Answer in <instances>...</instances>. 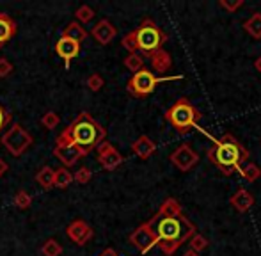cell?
I'll use <instances>...</instances> for the list:
<instances>
[{
    "instance_id": "1",
    "label": "cell",
    "mask_w": 261,
    "mask_h": 256,
    "mask_svg": "<svg viewBox=\"0 0 261 256\" xmlns=\"http://www.w3.org/2000/svg\"><path fill=\"white\" fill-rule=\"evenodd\" d=\"M156 235V246L165 256H172L190 237L196 233V226L183 214L178 217H156L153 215L148 221Z\"/></svg>"
},
{
    "instance_id": "2",
    "label": "cell",
    "mask_w": 261,
    "mask_h": 256,
    "mask_svg": "<svg viewBox=\"0 0 261 256\" xmlns=\"http://www.w3.org/2000/svg\"><path fill=\"white\" fill-rule=\"evenodd\" d=\"M213 142L215 144L208 149V159L222 171L224 176H231L242 164L249 162V151L234 135L226 134L220 139H213Z\"/></svg>"
},
{
    "instance_id": "3",
    "label": "cell",
    "mask_w": 261,
    "mask_h": 256,
    "mask_svg": "<svg viewBox=\"0 0 261 256\" xmlns=\"http://www.w3.org/2000/svg\"><path fill=\"white\" fill-rule=\"evenodd\" d=\"M62 134L76 144V148L82 151L84 157L89 155L93 149H96L107 137V130L89 112H80L68 128L62 130Z\"/></svg>"
},
{
    "instance_id": "4",
    "label": "cell",
    "mask_w": 261,
    "mask_h": 256,
    "mask_svg": "<svg viewBox=\"0 0 261 256\" xmlns=\"http://www.w3.org/2000/svg\"><path fill=\"white\" fill-rule=\"evenodd\" d=\"M203 118L199 109H196L187 98H179L172 107L167 109L165 119L172 125L178 134L185 135L197 125V121Z\"/></svg>"
},
{
    "instance_id": "5",
    "label": "cell",
    "mask_w": 261,
    "mask_h": 256,
    "mask_svg": "<svg viewBox=\"0 0 261 256\" xmlns=\"http://www.w3.org/2000/svg\"><path fill=\"white\" fill-rule=\"evenodd\" d=\"M134 38L137 43V52H142L146 57H149L153 52L160 50L164 43L167 41V34L151 20L144 18L137 29L134 31Z\"/></svg>"
},
{
    "instance_id": "6",
    "label": "cell",
    "mask_w": 261,
    "mask_h": 256,
    "mask_svg": "<svg viewBox=\"0 0 261 256\" xmlns=\"http://www.w3.org/2000/svg\"><path fill=\"white\" fill-rule=\"evenodd\" d=\"M162 80H169V79H158L151 69L142 68L141 71H137V73H134V75H132V79L128 80V84H126V89H128V93H130L132 96L146 98V96H149L153 91H155L158 82H162Z\"/></svg>"
},
{
    "instance_id": "7",
    "label": "cell",
    "mask_w": 261,
    "mask_h": 256,
    "mask_svg": "<svg viewBox=\"0 0 261 256\" xmlns=\"http://www.w3.org/2000/svg\"><path fill=\"white\" fill-rule=\"evenodd\" d=\"M32 141H34L32 135L21 125H18V123H14V125L2 135V144L6 146L7 151L14 157L23 155L29 146L32 144Z\"/></svg>"
},
{
    "instance_id": "8",
    "label": "cell",
    "mask_w": 261,
    "mask_h": 256,
    "mask_svg": "<svg viewBox=\"0 0 261 256\" xmlns=\"http://www.w3.org/2000/svg\"><path fill=\"white\" fill-rule=\"evenodd\" d=\"M54 155L64 164L66 167H71L79 162L80 159H84L82 151L76 148V144H73V141H69L64 134H61L55 141Z\"/></svg>"
},
{
    "instance_id": "9",
    "label": "cell",
    "mask_w": 261,
    "mask_h": 256,
    "mask_svg": "<svg viewBox=\"0 0 261 256\" xmlns=\"http://www.w3.org/2000/svg\"><path fill=\"white\" fill-rule=\"evenodd\" d=\"M128 242L137 247L142 254H146L156 246V235L151 226H149L148 222H144V224H141L130 237H128Z\"/></svg>"
},
{
    "instance_id": "10",
    "label": "cell",
    "mask_w": 261,
    "mask_h": 256,
    "mask_svg": "<svg viewBox=\"0 0 261 256\" xmlns=\"http://www.w3.org/2000/svg\"><path fill=\"white\" fill-rule=\"evenodd\" d=\"M171 162L174 164V167H178L181 173H189V171L199 162V155L185 142V144H179L178 148L171 153Z\"/></svg>"
},
{
    "instance_id": "11",
    "label": "cell",
    "mask_w": 261,
    "mask_h": 256,
    "mask_svg": "<svg viewBox=\"0 0 261 256\" xmlns=\"http://www.w3.org/2000/svg\"><path fill=\"white\" fill-rule=\"evenodd\" d=\"M96 149H98V162H100V166L103 167L105 171H114L123 164V160H124L123 155H121L110 142L103 141Z\"/></svg>"
},
{
    "instance_id": "12",
    "label": "cell",
    "mask_w": 261,
    "mask_h": 256,
    "mask_svg": "<svg viewBox=\"0 0 261 256\" xmlns=\"http://www.w3.org/2000/svg\"><path fill=\"white\" fill-rule=\"evenodd\" d=\"M66 235H68V239L73 240L76 246H84V244H87V240H91V237H93V228H91L86 221H82V219H76V221H73L71 224L66 228Z\"/></svg>"
},
{
    "instance_id": "13",
    "label": "cell",
    "mask_w": 261,
    "mask_h": 256,
    "mask_svg": "<svg viewBox=\"0 0 261 256\" xmlns=\"http://www.w3.org/2000/svg\"><path fill=\"white\" fill-rule=\"evenodd\" d=\"M79 52H80L79 43L73 41V39L64 38V36H61V38L57 39V43H55V54L62 59L66 69L69 68V63L79 56Z\"/></svg>"
},
{
    "instance_id": "14",
    "label": "cell",
    "mask_w": 261,
    "mask_h": 256,
    "mask_svg": "<svg viewBox=\"0 0 261 256\" xmlns=\"http://www.w3.org/2000/svg\"><path fill=\"white\" fill-rule=\"evenodd\" d=\"M91 34H93V38L96 39V41L100 43V45H109V43L112 41L114 38H116L117 29L114 27V25L110 23L109 20H100L93 27Z\"/></svg>"
},
{
    "instance_id": "15",
    "label": "cell",
    "mask_w": 261,
    "mask_h": 256,
    "mask_svg": "<svg viewBox=\"0 0 261 256\" xmlns=\"http://www.w3.org/2000/svg\"><path fill=\"white\" fill-rule=\"evenodd\" d=\"M229 203H231V207L237 208L238 212L244 214V212L251 210V208L254 207V196L249 191H245V189H238V191L231 196Z\"/></svg>"
},
{
    "instance_id": "16",
    "label": "cell",
    "mask_w": 261,
    "mask_h": 256,
    "mask_svg": "<svg viewBox=\"0 0 261 256\" xmlns=\"http://www.w3.org/2000/svg\"><path fill=\"white\" fill-rule=\"evenodd\" d=\"M132 151H134L139 159L148 160L149 157L156 151V144L148 137V135H141V137H139L137 141L132 144Z\"/></svg>"
},
{
    "instance_id": "17",
    "label": "cell",
    "mask_w": 261,
    "mask_h": 256,
    "mask_svg": "<svg viewBox=\"0 0 261 256\" xmlns=\"http://www.w3.org/2000/svg\"><path fill=\"white\" fill-rule=\"evenodd\" d=\"M16 31H18L16 21L9 14L0 13V48L16 36Z\"/></svg>"
},
{
    "instance_id": "18",
    "label": "cell",
    "mask_w": 261,
    "mask_h": 256,
    "mask_svg": "<svg viewBox=\"0 0 261 256\" xmlns=\"http://www.w3.org/2000/svg\"><path fill=\"white\" fill-rule=\"evenodd\" d=\"M149 61H151V68L155 69V71H158V73L169 71V69H171V66H172L171 54H169L167 50H164V48L153 52L151 56H149Z\"/></svg>"
},
{
    "instance_id": "19",
    "label": "cell",
    "mask_w": 261,
    "mask_h": 256,
    "mask_svg": "<svg viewBox=\"0 0 261 256\" xmlns=\"http://www.w3.org/2000/svg\"><path fill=\"white\" fill-rule=\"evenodd\" d=\"M179 214H183L179 201L174 199V197H167V199L160 204V208H158V212L155 215L156 217H178Z\"/></svg>"
},
{
    "instance_id": "20",
    "label": "cell",
    "mask_w": 261,
    "mask_h": 256,
    "mask_svg": "<svg viewBox=\"0 0 261 256\" xmlns=\"http://www.w3.org/2000/svg\"><path fill=\"white\" fill-rule=\"evenodd\" d=\"M62 36L68 39H73V41H76L80 45V43L87 39V31L79 23V21H71V23L66 25V29L62 31Z\"/></svg>"
},
{
    "instance_id": "21",
    "label": "cell",
    "mask_w": 261,
    "mask_h": 256,
    "mask_svg": "<svg viewBox=\"0 0 261 256\" xmlns=\"http://www.w3.org/2000/svg\"><path fill=\"white\" fill-rule=\"evenodd\" d=\"M244 29L251 38L261 39V13H254L249 20H245Z\"/></svg>"
},
{
    "instance_id": "22",
    "label": "cell",
    "mask_w": 261,
    "mask_h": 256,
    "mask_svg": "<svg viewBox=\"0 0 261 256\" xmlns=\"http://www.w3.org/2000/svg\"><path fill=\"white\" fill-rule=\"evenodd\" d=\"M54 176H55V169H52L50 166H45L36 174V182H38L45 191H50V189H54Z\"/></svg>"
},
{
    "instance_id": "23",
    "label": "cell",
    "mask_w": 261,
    "mask_h": 256,
    "mask_svg": "<svg viewBox=\"0 0 261 256\" xmlns=\"http://www.w3.org/2000/svg\"><path fill=\"white\" fill-rule=\"evenodd\" d=\"M238 173H240L245 180L252 184V182H256L261 176V167L256 166L254 162H245V164H242V166L238 167Z\"/></svg>"
},
{
    "instance_id": "24",
    "label": "cell",
    "mask_w": 261,
    "mask_h": 256,
    "mask_svg": "<svg viewBox=\"0 0 261 256\" xmlns=\"http://www.w3.org/2000/svg\"><path fill=\"white\" fill-rule=\"evenodd\" d=\"M73 182V174L69 173L66 167H61V169L55 171V176H54V187L57 189H66L69 187Z\"/></svg>"
},
{
    "instance_id": "25",
    "label": "cell",
    "mask_w": 261,
    "mask_h": 256,
    "mask_svg": "<svg viewBox=\"0 0 261 256\" xmlns=\"http://www.w3.org/2000/svg\"><path fill=\"white\" fill-rule=\"evenodd\" d=\"M124 68L130 69L132 73H137L144 68V59L139 54H128V57H124Z\"/></svg>"
},
{
    "instance_id": "26",
    "label": "cell",
    "mask_w": 261,
    "mask_h": 256,
    "mask_svg": "<svg viewBox=\"0 0 261 256\" xmlns=\"http://www.w3.org/2000/svg\"><path fill=\"white\" fill-rule=\"evenodd\" d=\"M187 242H189L190 249L196 251V253H201V251H204L208 247V244H210L203 235H199V233H194V235L190 237Z\"/></svg>"
},
{
    "instance_id": "27",
    "label": "cell",
    "mask_w": 261,
    "mask_h": 256,
    "mask_svg": "<svg viewBox=\"0 0 261 256\" xmlns=\"http://www.w3.org/2000/svg\"><path fill=\"white\" fill-rule=\"evenodd\" d=\"M43 256H61L62 254V246L55 239H48L45 242V246L41 247Z\"/></svg>"
},
{
    "instance_id": "28",
    "label": "cell",
    "mask_w": 261,
    "mask_h": 256,
    "mask_svg": "<svg viewBox=\"0 0 261 256\" xmlns=\"http://www.w3.org/2000/svg\"><path fill=\"white\" fill-rule=\"evenodd\" d=\"M59 123H61V118H59V114L54 111H48L41 118V125L45 126L46 130H55V128L59 126Z\"/></svg>"
},
{
    "instance_id": "29",
    "label": "cell",
    "mask_w": 261,
    "mask_h": 256,
    "mask_svg": "<svg viewBox=\"0 0 261 256\" xmlns=\"http://www.w3.org/2000/svg\"><path fill=\"white\" fill-rule=\"evenodd\" d=\"M13 203H14V207H16V208H21V210H25V208H29L32 204V197H31V194H29V192L20 191V192H16Z\"/></svg>"
},
{
    "instance_id": "30",
    "label": "cell",
    "mask_w": 261,
    "mask_h": 256,
    "mask_svg": "<svg viewBox=\"0 0 261 256\" xmlns=\"http://www.w3.org/2000/svg\"><path fill=\"white\" fill-rule=\"evenodd\" d=\"M75 16L80 23H89L94 18V11H93V7H89V6H80L79 9H76Z\"/></svg>"
},
{
    "instance_id": "31",
    "label": "cell",
    "mask_w": 261,
    "mask_h": 256,
    "mask_svg": "<svg viewBox=\"0 0 261 256\" xmlns=\"http://www.w3.org/2000/svg\"><path fill=\"white\" fill-rule=\"evenodd\" d=\"M86 84H87V87L93 91V93H98V91L103 87L105 80H103V76H101V75H98V73H93V75L87 76Z\"/></svg>"
},
{
    "instance_id": "32",
    "label": "cell",
    "mask_w": 261,
    "mask_h": 256,
    "mask_svg": "<svg viewBox=\"0 0 261 256\" xmlns=\"http://www.w3.org/2000/svg\"><path fill=\"white\" fill-rule=\"evenodd\" d=\"M91 178H93V171H91L89 167H80L75 173V176H73V180L80 185H86L87 182H91Z\"/></svg>"
},
{
    "instance_id": "33",
    "label": "cell",
    "mask_w": 261,
    "mask_h": 256,
    "mask_svg": "<svg viewBox=\"0 0 261 256\" xmlns=\"http://www.w3.org/2000/svg\"><path fill=\"white\" fill-rule=\"evenodd\" d=\"M121 45H123V48H126L130 54H139L137 52V43H135V38H134V31L128 32V34L124 36L123 41H121Z\"/></svg>"
},
{
    "instance_id": "34",
    "label": "cell",
    "mask_w": 261,
    "mask_h": 256,
    "mask_svg": "<svg viewBox=\"0 0 261 256\" xmlns=\"http://www.w3.org/2000/svg\"><path fill=\"white\" fill-rule=\"evenodd\" d=\"M219 6L222 7V9H226L227 13H234V11L240 9V7L244 6V0H234V2H229V0H220Z\"/></svg>"
},
{
    "instance_id": "35",
    "label": "cell",
    "mask_w": 261,
    "mask_h": 256,
    "mask_svg": "<svg viewBox=\"0 0 261 256\" xmlns=\"http://www.w3.org/2000/svg\"><path fill=\"white\" fill-rule=\"evenodd\" d=\"M11 71H13V64H11L7 59H4V57H0V79L7 76Z\"/></svg>"
},
{
    "instance_id": "36",
    "label": "cell",
    "mask_w": 261,
    "mask_h": 256,
    "mask_svg": "<svg viewBox=\"0 0 261 256\" xmlns=\"http://www.w3.org/2000/svg\"><path fill=\"white\" fill-rule=\"evenodd\" d=\"M9 123H11V114L2 107V104H0V132H2V128H6L9 125Z\"/></svg>"
},
{
    "instance_id": "37",
    "label": "cell",
    "mask_w": 261,
    "mask_h": 256,
    "mask_svg": "<svg viewBox=\"0 0 261 256\" xmlns=\"http://www.w3.org/2000/svg\"><path fill=\"white\" fill-rule=\"evenodd\" d=\"M100 256H119V254H117V251L114 249V247H107V249L101 251Z\"/></svg>"
},
{
    "instance_id": "38",
    "label": "cell",
    "mask_w": 261,
    "mask_h": 256,
    "mask_svg": "<svg viewBox=\"0 0 261 256\" xmlns=\"http://www.w3.org/2000/svg\"><path fill=\"white\" fill-rule=\"evenodd\" d=\"M6 173H7V162L0 157V178H2Z\"/></svg>"
},
{
    "instance_id": "39",
    "label": "cell",
    "mask_w": 261,
    "mask_h": 256,
    "mask_svg": "<svg viewBox=\"0 0 261 256\" xmlns=\"http://www.w3.org/2000/svg\"><path fill=\"white\" fill-rule=\"evenodd\" d=\"M183 256H199V253H196V251L189 249V251H185V253H183Z\"/></svg>"
},
{
    "instance_id": "40",
    "label": "cell",
    "mask_w": 261,
    "mask_h": 256,
    "mask_svg": "<svg viewBox=\"0 0 261 256\" xmlns=\"http://www.w3.org/2000/svg\"><path fill=\"white\" fill-rule=\"evenodd\" d=\"M254 68L258 69V71L261 73V57H258V59H256V63H254Z\"/></svg>"
}]
</instances>
